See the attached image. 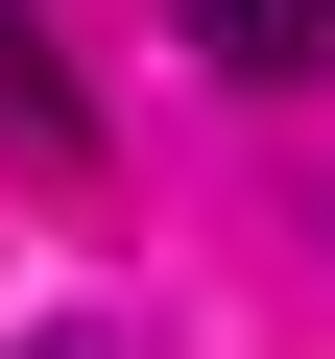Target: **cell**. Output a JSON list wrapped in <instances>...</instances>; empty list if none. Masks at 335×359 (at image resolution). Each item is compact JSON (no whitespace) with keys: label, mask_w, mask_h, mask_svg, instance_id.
Wrapping results in <instances>:
<instances>
[{"label":"cell","mask_w":335,"mask_h":359,"mask_svg":"<svg viewBox=\"0 0 335 359\" xmlns=\"http://www.w3.org/2000/svg\"><path fill=\"white\" fill-rule=\"evenodd\" d=\"M0 144L25 168H96V96H72V48L25 25V0H0Z\"/></svg>","instance_id":"1"},{"label":"cell","mask_w":335,"mask_h":359,"mask_svg":"<svg viewBox=\"0 0 335 359\" xmlns=\"http://www.w3.org/2000/svg\"><path fill=\"white\" fill-rule=\"evenodd\" d=\"M192 72H335V0H168Z\"/></svg>","instance_id":"2"}]
</instances>
